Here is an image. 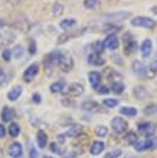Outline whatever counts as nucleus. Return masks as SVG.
Instances as JSON below:
<instances>
[{
  "instance_id": "obj_1",
  "label": "nucleus",
  "mask_w": 157,
  "mask_h": 158,
  "mask_svg": "<svg viewBox=\"0 0 157 158\" xmlns=\"http://www.w3.org/2000/svg\"><path fill=\"white\" fill-rule=\"evenodd\" d=\"M131 25L136 26V27H143V28L152 30L156 27V21L153 19H150L146 16H136L131 20Z\"/></svg>"
},
{
  "instance_id": "obj_2",
  "label": "nucleus",
  "mask_w": 157,
  "mask_h": 158,
  "mask_svg": "<svg viewBox=\"0 0 157 158\" xmlns=\"http://www.w3.org/2000/svg\"><path fill=\"white\" fill-rule=\"evenodd\" d=\"M57 64L59 65V68H61L63 72H69V70L73 68V59H72V57H70L68 53L59 51L58 59H57Z\"/></svg>"
},
{
  "instance_id": "obj_3",
  "label": "nucleus",
  "mask_w": 157,
  "mask_h": 158,
  "mask_svg": "<svg viewBox=\"0 0 157 158\" xmlns=\"http://www.w3.org/2000/svg\"><path fill=\"white\" fill-rule=\"evenodd\" d=\"M83 91H84V88H83L82 84H79V83H72V84H69V85L67 86V89L63 91V94L67 95V96L75 98V96L82 95Z\"/></svg>"
},
{
  "instance_id": "obj_4",
  "label": "nucleus",
  "mask_w": 157,
  "mask_h": 158,
  "mask_svg": "<svg viewBox=\"0 0 157 158\" xmlns=\"http://www.w3.org/2000/svg\"><path fill=\"white\" fill-rule=\"evenodd\" d=\"M111 128L116 133H122L127 130V122L122 117H114L111 120Z\"/></svg>"
},
{
  "instance_id": "obj_5",
  "label": "nucleus",
  "mask_w": 157,
  "mask_h": 158,
  "mask_svg": "<svg viewBox=\"0 0 157 158\" xmlns=\"http://www.w3.org/2000/svg\"><path fill=\"white\" fill-rule=\"evenodd\" d=\"M38 70H40V65H38L37 63L30 64V65L25 69V72H23V80H25V81H31V80L36 77V74L38 73Z\"/></svg>"
},
{
  "instance_id": "obj_6",
  "label": "nucleus",
  "mask_w": 157,
  "mask_h": 158,
  "mask_svg": "<svg viewBox=\"0 0 157 158\" xmlns=\"http://www.w3.org/2000/svg\"><path fill=\"white\" fill-rule=\"evenodd\" d=\"M103 44H104V48H109V49L114 51L119 47V38L114 33H109L105 37V40L103 41Z\"/></svg>"
},
{
  "instance_id": "obj_7",
  "label": "nucleus",
  "mask_w": 157,
  "mask_h": 158,
  "mask_svg": "<svg viewBox=\"0 0 157 158\" xmlns=\"http://www.w3.org/2000/svg\"><path fill=\"white\" fill-rule=\"evenodd\" d=\"M58 54H59V51H53L48 54L45 56L43 58V64H45V68L48 69V68H52L53 64H57V59H58Z\"/></svg>"
},
{
  "instance_id": "obj_8",
  "label": "nucleus",
  "mask_w": 157,
  "mask_h": 158,
  "mask_svg": "<svg viewBox=\"0 0 157 158\" xmlns=\"http://www.w3.org/2000/svg\"><path fill=\"white\" fill-rule=\"evenodd\" d=\"M84 31H85V28L77 30V31H72V30H70L69 32H66V33L61 35V36H59V38H58V41H57V43H58V44L66 43L68 40H72V38H74V37H77V36H79V35H82Z\"/></svg>"
},
{
  "instance_id": "obj_9",
  "label": "nucleus",
  "mask_w": 157,
  "mask_h": 158,
  "mask_svg": "<svg viewBox=\"0 0 157 158\" xmlns=\"http://www.w3.org/2000/svg\"><path fill=\"white\" fill-rule=\"evenodd\" d=\"M80 107H82L83 110H85V111L94 112V114H96V112H101V111H103L100 104H98V102H95V101H84V102H82Z\"/></svg>"
},
{
  "instance_id": "obj_10",
  "label": "nucleus",
  "mask_w": 157,
  "mask_h": 158,
  "mask_svg": "<svg viewBox=\"0 0 157 158\" xmlns=\"http://www.w3.org/2000/svg\"><path fill=\"white\" fill-rule=\"evenodd\" d=\"M132 70H134V73H135L137 77H140V78H143V77H146V75L148 74L147 68H146L141 62H138V60H135V62L132 63Z\"/></svg>"
},
{
  "instance_id": "obj_11",
  "label": "nucleus",
  "mask_w": 157,
  "mask_h": 158,
  "mask_svg": "<svg viewBox=\"0 0 157 158\" xmlns=\"http://www.w3.org/2000/svg\"><path fill=\"white\" fill-rule=\"evenodd\" d=\"M137 130H138V132H141L142 135L150 137V136H152L153 132H155V126H153L151 122H142V123H140V125L137 126Z\"/></svg>"
},
{
  "instance_id": "obj_12",
  "label": "nucleus",
  "mask_w": 157,
  "mask_h": 158,
  "mask_svg": "<svg viewBox=\"0 0 157 158\" xmlns=\"http://www.w3.org/2000/svg\"><path fill=\"white\" fill-rule=\"evenodd\" d=\"M151 51H152V41L150 38H146L142 41L141 46H140V52L142 54L143 58H147L150 54H151Z\"/></svg>"
},
{
  "instance_id": "obj_13",
  "label": "nucleus",
  "mask_w": 157,
  "mask_h": 158,
  "mask_svg": "<svg viewBox=\"0 0 157 158\" xmlns=\"http://www.w3.org/2000/svg\"><path fill=\"white\" fill-rule=\"evenodd\" d=\"M9 154L12 158H20L22 156V147L19 142H14L9 146Z\"/></svg>"
},
{
  "instance_id": "obj_14",
  "label": "nucleus",
  "mask_w": 157,
  "mask_h": 158,
  "mask_svg": "<svg viewBox=\"0 0 157 158\" xmlns=\"http://www.w3.org/2000/svg\"><path fill=\"white\" fill-rule=\"evenodd\" d=\"M150 148H153L151 136H150L148 138L143 139V141H138V142L135 143V149H136V151L142 152V151H146V149H150Z\"/></svg>"
},
{
  "instance_id": "obj_15",
  "label": "nucleus",
  "mask_w": 157,
  "mask_h": 158,
  "mask_svg": "<svg viewBox=\"0 0 157 158\" xmlns=\"http://www.w3.org/2000/svg\"><path fill=\"white\" fill-rule=\"evenodd\" d=\"M131 16L130 12H126V11H120V12H114V14H109L106 15V17L109 20H112V21H122V20H126Z\"/></svg>"
},
{
  "instance_id": "obj_16",
  "label": "nucleus",
  "mask_w": 157,
  "mask_h": 158,
  "mask_svg": "<svg viewBox=\"0 0 157 158\" xmlns=\"http://www.w3.org/2000/svg\"><path fill=\"white\" fill-rule=\"evenodd\" d=\"M88 78H89V83H90L91 88L95 90V89L100 85L101 75H100L98 72H90V73H89V75H88Z\"/></svg>"
},
{
  "instance_id": "obj_17",
  "label": "nucleus",
  "mask_w": 157,
  "mask_h": 158,
  "mask_svg": "<svg viewBox=\"0 0 157 158\" xmlns=\"http://www.w3.org/2000/svg\"><path fill=\"white\" fill-rule=\"evenodd\" d=\"M21 94H22V86L16 85V86H14V88L7 93V99L11 100V101H15V100H17V99L20 98Z\"/></svg>"
},
{
  "instance_id": "obj_18",
  "label": "nucleus",
  "mask_w": 157,
  "mask_h": 158,
  "mask_svg": "<svg viewBox=\"0 0 157 158\" xmlns=\"http://www.w3.org/2000/svg\"><path fill=\"white\" fill-rule=\"evenodd\" d=\"M88 63L89 64H93V65H103L105 63V60L98 54V53H90L88 56Z\"/></svg>"
},
{
  "instance_id": "obj_19",
  "label": "nucleus",
  "mask_w": 157,
  "mask_h": 158,
  "mask_svg": "<svg viewBox=\"0 0 157 158\" xmlns=\"http://www.w3.org/2000/svg\"><path fill=\"white\" fill-rule=\"evenodd\" d=\"M75 23H77V21L70 17V19H63V20L59 22V26H61V28H63L64 31H70V30H73V27L75 26Z\"/></svg>"
},
{
  "instance_id": "obj_20",
  "label": "nucleus",
  "mask_w": 157,
  "mask_h": 158,
  "mask_svg": "<svg viewBox=\"0 0 157 158\" xmlns=\"http://www.w3.org/2000/svg\"><path fill=\"white\" fill-rule=\"evenodd\" d=\"M134 95H135L137 99L143 100V99H146V98L148 96V93H147V90H146L143 86L138 85V86H135V88H134Z\"/></svg>"
},
{
  "instance_id": "obj_21",
  "label": "nucleus",
  "mask_w": 157,
  "mask_h": 158,
  "mask_svg": "<svg viewBox=\"0 0 157 158\" xmlns=\"http://www.w3.org/2000/svg\"><path fill=\"white\" fill-rule=\"evenodd\" d=\"M104 148H105V146H104L103 142L95 141V142L91 144V147H90V153L94 154V156H98V154H100V153L104 151Z\"/></svg>"
},
{
  "instance_id": "obj_22",
  "label": "nucleus",
  "mask_w": 157,
  "mask_h": 158,
  "mask_svg": "<svg viewBox=\"0 0 157 158\" xmlns=\"http://www.w3.org/2000/svg\"><path fill=\"white\" fill-rule=\"evenodd\" d=\"M12 116H14V110L11 107H9V106H4L2 111H1V118H2V121L4 122H7V121H10L12 118Z\"/></svg>"
},
{
  "instance_id": "obj_23",
  "label": "nucleus",
  "mask_w": 157,
  "mask_h": 158,
  "mask_svg": "<svg viewBox=\"0 0 157 158\" xmlns=\"http://www.w3.org/2000/svg\"><path fill=\"white\" fill-rule=\"evenodd\" d=\"M136 49H137V42H136V41H132V40L126 41L125 48H124V51H125L126 54H131V53H134Z\"/></svg>"
},
{
  "instance_id": "obj_24",
  "label": "nucleus",
  "mask_w": 157,
  "mask_h": 158,
  "mask_svg": "<svg viewBox=\"0 0 157 158\" xmlns=\"http://www.w3.org/2000/svg\"><path fill=\"white\" fill-rule=\"evenodd\" d=\"M37 144L40 148H45L47 144V135L42 130H40L37 132Z\"/></svg>"
},
{
  "instance_id": "obj_25",
  "label": "nucleus",
  "mask_w": 157,
  "mask_h": 158,
  "mask_svg": "<svg viewBox=\"0 0 157 158\" xmlns=\"http://www.w3.org/2000/svg\"><path fill=\"white\" fill-rule=\"evenodd\" d=\"M63 88H64V80L61 79V80H57V81L52 83L51 86H49V90L52 93H59V91H63Z\"/></svg>"
},
{
  "instance_id": "obj_26",
  "label": "nucleus",
  "mask_w": 157,
  "mask_h": 158,
  "mask_svg": "<svg viewBox=\"0 0 157 158\" xmlns=\"http://www.w3.org/2000/svg\"><path fill=\"white\" fill-rule=\"evenodd\" d=\"M83 5H84V7L88 9V10H96V9L100 7L101 4H100L99 0H84Z\"/></svg>"
},
{
  "instance_id": "obj_27",
  "label": "nucleus",
  "mask_w": 157,
  "mask_h": 158,
  "mask_svg": "<svg viewBox=\"0 0 157 158\" xmlns=\"http://www.w3.org/2000/svg\"><path fill=\"white\" fill-rule=\"evenodd\" d=\"M120 112H121L122 115H126V116H129V117H132V116H136L137 110H136L135 107H131V106H124V107H121Z\"/></svg>"
},
{
  "instance_id": "obj_28",
  "label": "nucleus",
  "mask_w": 157,
  "mask_h": 158,
  "mask_svg": "<svg viewBox=\"0 0 157 158\" xmlns=\"http://www.w3.org/2000/svg\"><path fill=\"white\" fill-rule=\"evenodd\" d=\"M9 133L11 137H17V135L20 133V126L15 122L10 123V127H9Z\"/></svg>"
},
{
  "instance_id": "obj_29",
  "label": "nucleus",
  "mask_w": 157,
  "mask_h": 158,
  "mask_svg": "<svg viewBox=\"0 0 157 158\" xmlns=\"http://www.w3.org/2000/svg\"><path fill=\"white\" fill-rule=\"evenodd\" d=\"M80 131H82L80 126H72L67 131V136H69V137H78L79 133H80Z\"/></svg>"
},
{
  "instance_id": "obj_30",
  "label": "nucleus",
  "mask_w": 157,
  "mask_h": 158,
  "mask_svg": "<svg viewBox=\"0 0 157 158\" xmlns=\"http://www.w3.org/2000/svg\"><path fill=\"white\" fill-rule=\"evenodd\" d=\"M124 89H125V86H124V84L122 83H120V81H117V83H112V85H111V91L112 93H115V94H121L122 91H124Z\"/></svg>"
},
{
  "instance_id": "obj_31",
  "label": "nucleus",
  "mask_w": 157,
  "mask_h": 158,
  "mask_svg": "<svg viewBox=\"0 0 157 158\" xmlns=\"http://www.w3.org/2000/svg\"><path fill=\"white\" fill-rule=\"evenodd\" d=\"M108 133V127L104 126V125H100V126H96L95 127V135L99 136V137H105Z\"/></svg>"
},
{
  "instance_id": "obj_32",
  "label": "nucleus",
  "mask_w": 157,
  "mask_h": 158,
  "mask_svg": "<svg viewBox=\"0 0 157 158\" xmlns=\"http://www.w3.org/2000/svg\"><path fill=\"white\" fill-rule=\"evenodd\" d=\"M63 5L62 4H54L53 5V7H52V12H53V15L56 16V17H58V16H61L62 14H63Z\"/></svg>"
},
{
  "instance_id": "obj_33",
  "label": "nucleus",
  "mask_w": 157,
  "mask_h": 158,
  "mask_svg": "<svg viewBox=\"0 0 157 158\" xmlns=\"http://www.w3.org/2000/svg\"><path fill=\"white\" fill-rule=\"evenodd\" d=\"M137 139H138L137 135H136L135 132H132V131L126 135V142H127L129 144H135V143L137 142Z\"/></svg>"
},
{
  "instance_id": "obj_34",
  "label": "nucleus",
  "mask_w": 157,
  "mask_h": 158,
  "mask_svg": "<svg viewBox=\"0 0 157 158\" xmlns=\"http://www.w3.org/2000/svg\"><path fill=\"white\" fill-rule=\"evenodd\" d=\"M91 48H93V51H94V53H100V52H103L104 51V44H103V42H99V41H96V42H94L93 44H91Z\"/></svg>"
},
{
  "instance_id": "obj_35",
  "label": "nucleus",
  "mask_w": 157,
  "mask_h": 158,
  "mask_svg": "<svg viewBox=\"0 0 157 158\" xmlns=\"http://www.w3.org/2000/svg\"><path fill=\"white\" fill-rule=\"evenodd\" d=\"M103 104H104L106 107L112 109V107H115V106L119 104V101H117V100H115V99H105V100L103 101Z\"/></svg>"
},
{
  "instance_id": "obj_36",
  "label": "nucleus",
  "mask_w": 157,
  "mask_h": 158,
  "mask_svg": "<svg viewBox=\"0 0 157 158\" xmlns=\"http://www.w3.org/2000/svg\"><path fill=\"white\" fill-rule=\"evenodd\" d=\"M121 149H114V151H111V152H108L105 156H104V158H117V157H120L121 156Z\"/></svg>"
},
{
  "instance_id": "obj_37",
  "label": "nucleus",
  "mask_w": 157,
  "mask_h": 158,
  "mask_svg": "<svg viewBox=\"0 0 157 158\" xmlns=\"http://www.w3.org/2000/svg\"><path fill=\"white\" fill-rule=\"evenodd\" d=\"M145 112H146V114H148V115L156 114V112H157V105H148V106H146Z\"/></svg>"
},
{
  "instance_id": "obj_38",
  "label": "nucleus",
  "mask_w": 157,
  "mask_h": 158,
  "mask_svg": "<svg viewBox=\"0 0 157 158\" xmlns=\"http://www.w3.org/2000/svg\"><path fill=\"white\" fill-rule=\"evenodd\" d=\"M28 157H30V158H37V157H38V153H37V151H36V148H35L33 146H30Z\"/></svg>"
},
{
  "instance_id": "obj_39",
  "label": "nucleus",
  "mask_w": 157,
  "mask_h": 158,
  "mask_svg": "<svg viewBox=\"0 0 157 158\" xmlns=\"http://www.w3.org/2000/svg\"><path fill=\"white\" fill-rule=\"evenodd\" d=\"M2 58H4V60L9 62L11 59V51L10 49H4L2 51Z\"/></svg>"
},
{
  "instance_id": "obj_40",
  "label": "nucleus",
  "mask_w": 157,
  "mask_h": 158,
  "mask_svg": "<svg viewBox=\"0 0 157 158\" xmlns=\"http://www.w3.org/2000/svg\"><path fill=\"white\" fill-rule=\"evenodd\" d=\"M95 90H96L99 94H108L110 89H109L108 86H104V85H99V86H98Z\"/></svg>"
},
{
  "instance_id": "obj_41",
  "label": "nucleus",
  "mask_w": 157,
  "mask_h": 158,
  "mask_svg": "<svg viewBox=\"0 0 157 158\" xmlns=\"http://www.w3.org/2000/svg\"><path fill=\"white\" fill-rule=\"evenodd\" d=\"M28 52H30L31 54L36 53V43H35V41H33V40H31V41H30V44H28Z\"/></svg>"
},
{
  "instance_id": "obj_42",
  "label": "nucleus",
  "mask_w": 157,
  "mask_h": 158,
  "mask_svg": "<svg viewBox=\"0 0 157 158\" xmlns=\"http://www.w3.org/2000/svg\"><path fill=\"white\" fill-rule=\"evenodd\" d=\"M22 52H23V49H22L21 46H16V47H15V57H16V58L21 57V56H22Z\"/></svg>"
},
{
  "instance_id": "obj_43",
  "label": "nucleus",
  "mask_w": 157,
  "mask_h": 158,
  "mask_svg": "<svg viewBox=\"0 0 157 158\" xmlns=\"http://www.w3.org/2000/svg\"><path fill=\"white\" fill-rule=\"evenodd\" d=\"M49 148H51L53 152H56V153H61V148H58V146H57L54 142L49 144Z\"/></svg>"
},
{
  "instance_id": "obj_44",
  "label": "nucleus",
  "mask_w": 157,
  "mask_h": 158,
  "mask_svg": "<svg viewBox=\"0 0 157 158\" xmlns=\"http://www.w3.org/2000/svg\"><path fill=\"white\" fill-rule=\"evenodd\" d=\"M150 69H151L152 72H157V59H156V60H153V62L151 63Z\"/></svg>"
},
{
  "instance_id": "obj_45",
  "label": "nucleus",
  "mask_w": 157,
  "mask_h": 158,
  "mask_svg": "<svg viewBox=\"0 0 157 158\" xmlns=\"http://www.w3.org/2000/svg\"><path fill=\"white\" fill-rule=\"evenodd\" d=\"M5 133H6V131H5V127H4L2 125H0V138H2V137L5 136Z\"/></svg>"
},
{
  "instance_id": "obj_46",
  "label": "nucleus",
  "mask_w": 157,
  "mask_h": 158,
  "mask_svg": "<svg viewBox=\"0 0 157 158\" xmlns=\"http://www.w3.org/2000/svg\"><path fill=\"white\" fill-rule=\"evenodd\" d=\"M32 98H33V101H35V102H40V101H41V96H40L37 93H36V94H33V96H32Z\"/></svg>"
},
{
  "instance_id": "obj_47",
  "label": "nucleus",
  "mask_w": 157,
  "mask_h": 158,
  "mask_svg": "<svg viewBox=\"0 0 157 158\" xmlns=\"http://www.w3.org/2000/svg\"><path fill=\"white\" fill-rule=\"evenodd\" d=\"M57 139H58V142H59V143H63V142L66 141L64 135H58V136H57Z\"/></svg>"
},
{
  "instance_id": "obj_48",
  "label": "nucleus",
  "mask_w": 157,
  "mask_h": 158,
  "mask_svg": "<svg viewBox=\"0 0 157 158\" xmlns=\"http://www.w3.org/2000/svg\"><path fill=\"white\" fill-rule=\"evenodd\" d=\"M41 158H53V157H51V156H42Z\"/></svg>"
},
{
  "instance_id": "obj_49",
  "label": "nucleus",
  "mask_w": 157,
  "mask_h": 158,
  "mask_svg": "<svg viewBox=\"0 0 157 158\" xmlns=\"http://www.w3.org/2000/svg\"><path fill=\"white\" fill-rule=\"evenodd\" d=\"M1 75H2V69L0 68V78H1Z\"/></svg>"
}]
</instances>
